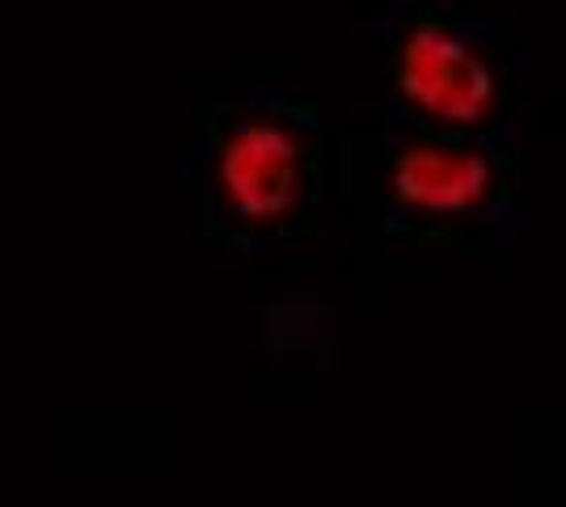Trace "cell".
<instances>
[{"label":"cell","instance_id":"3957f363","mask_svg":"<svg viewBox=\"0 0 566 507\" xmlns=\"http://www.w3.org/2000/svg\"><path fill=\"white\" fill-rule=\"evenodd\" d=\"M389 194L406 212L427 220H461L486 208L495 194V166L482 148L452 131L406 140L389 161Z\"/></svg>","mask_w":566,"mask_h":507},{"label":"cell","instance_id":"7a4b0ae2","mask_svg":"<svg viewBox=\"0 0 566 507\" xmlns=\"http://www.w3.org/2000/svg\"><path fill=\"white\" fill-rule=\"evenodd\" d=\"M216 191L237 220L271 229L301 208L305 148L280 119H241L216 148Z\"/></svg>","mask_w":566,"mask_h":507},{"label":"cell","instance_id":"6da1fadb","mask_svg":"<svg viewBox=\"0 0 566 507\" xmlns=\"http://www.w3.org/2000/svg\"><path fill=\"white\" fill-rule=\"evenodd\" d=\"M398 94L436 131H473L495 115L499 73L491 55L461 30L423 22L406 30L394 55Z\"/></svg>","mask_w":566,"mask_h":507}]
</instances>
